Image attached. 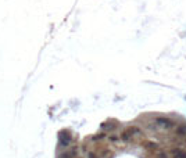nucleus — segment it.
<instances>
[{
	"mask_svg": "<svg viewBox=\"0 0 186 158\" xmlns=\"http://www.w3.org/2000/svg\"><path fill=\"white\" fill-rule=\"evenodd\" d=\"M139 133V129L138 128H135V126H131V128H128V129L124 130V133H122V139L124 140H131V139L134 137L135 134H138Z\"/></svg>",
	"mask_w": 186,
	"mask_h": 158,
	"instance_id": "obj_1",
	"label": "nucleus"
},
{
	"mask_svg": "<svg viewBox=\"0 0 186 158\" xmlns=\"http://www.w3.org/2000/svg\"><path fill=\"white\" fill-rule=\"evenodd\" d=\"M156 122H157L158 126H165V128H170V126H172V121H171L170 118H165V117H160L156 119Z\"/></svg>",
	"mask_w": 186,
	"mask_h": 158,
	"instance_id": "obj_2",
	"label": "nucleus"
},
{
	"mask_svg": "<svg viewBox=\"0 0 186 158\" xmlns=\"http://www.w3.org/2000/svg\"><path fill=\"white\" fill-rule=\"evenodd\" d=\"M171 153H172V155H174L175 158H186V153L182 151L181 148H174Z\"/></svg>",
	"mask_w": 186,
	"mask_h": 158,
	"instance_id": "obj_3",
	"label": "nucleus"
},
{
	"mask_svg": "<svg viewBox=\"0 0 186 158\" xmlns=\"http://www.w3.org/2000/svg\"><path fill=\"white\" fill-rule=\"evenodd\" d=\"M69 140H71V137H69L68 134H67V136H65V134H60V146H63V147L68 146Z\"/></svg>",
	"mask_w": 186,
	"mask_h": 158,
	"instance_id": "obj_4",
	"label": "nucleus"
},
{
	"mask_svg": "<svg viewBox=\"0 0 186 158\" xmlns=\"http://www.w3.org/2000/svg\"><path fill=\"white\" fill-rule=\"evenodd\" d=\"M176 133L179 136H186V123H182V125H179L176 128Z\"/></svg>",
	"mask_w": 186,
	"mask_h": 158,
	"instance_id": "obj_5",
	"label": "nucleus"
}]
</instances>
